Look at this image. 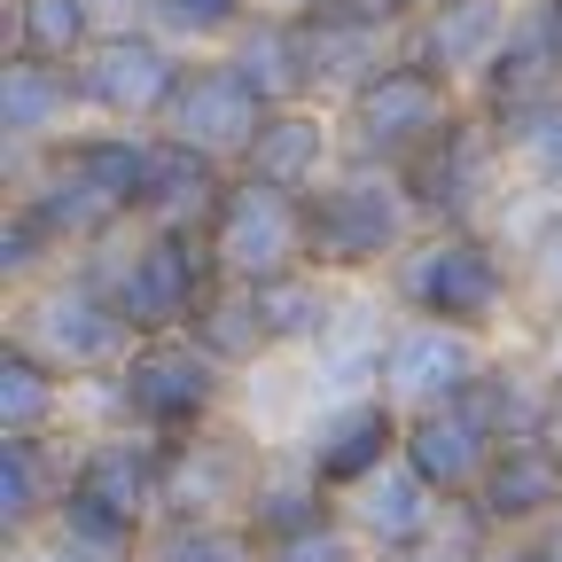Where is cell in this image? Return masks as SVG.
<instances>
[{"instance_id": "1", "label": "cell", "mask_w": 562, "mask_h": 562, "mask_svg": "<svg viewBox=\"0 0 562 562\" xmlns=\"http://www.w3.org/2000/svg\"><path fill=\"white\" fill-rule=\"evenodd\" d=\"M383 290L406 321H446L492 344L524 336V266L501 227H422L383 273Z\"/></svg>"}, {"instance_id": "2", "label": "cell", "mask_w": 562, "mask_h": 562, "mask_svg": "<svg viewBox=\"0 0 562 562\" xmlns=\"http://www.w3.org/2000/svg\"><path fill=\"white\" fill-rule=\"evenodd\" d=\"M235 398H243V375L220 368L188 328L140 336L117 375L79 383V438L87 430H149V438L180 446V438H203L220 422H235Z\"/></svg>"}, {"instance_id": "3", "label": "cell", "mask_w": 562, "mask_h": 562, "mask_svg": "<svg viewBox=\"0 0 562 562\" xmlns=\"http://www.w3.org/2000/svg\"><path fill=\"white\" fill-rule=\"evenodd\" d=\"M79 273L133 321V336H180L227 290V273H220L203 235H172V227H149V220H125L117 235H102L79 258Z\"/></svg>"}, {"instance_id": "4", "label": "cell", "mask_w": 562, "mask_h": 562, "mask_svg": "<svg viewBox=\"0 0 562 562\" xmlns=\"http://www.w3.org/2000/svg\"><path fill=\"white\" fill-rule=\"evenodd\" d=\"M414 235H422V211H414L406 180L383 172V165H344L305 195L313 266L336 273V281H383Z\"/></svg>"}, {"instance_id": "5", "label": "cell", "mask_w": 562, "mask_h": 562, "mask_svg": "<svg viewBox=\"0 0 562 562\" xmlns=\"http://www.w3.org/2000/svg\"><path fill=\"white\" fill-rule=\"evenodd\" d=\"M422 227H508L516 220V172H508V149H501V125H492L476 102L422 149L414 165H398Z\"/></svg>"}, {"instance_id": "6", "label": "cell", "mask_w": 562, "mask_h": 562, "mask_svg": "<svg viewBox=\"0 0 562 562\" xmlns=\"http://www.w3.org/2000/svg\"><path fill=\"white\" fill-rule=\"evenodd\" d=\"M461 110H469V94L446 79V70H430L422 55H391L351 102H336L344 165H383V172H398V165H414L422 149H430V140H438Z\"/></svg>"}, {"instance_id": "7", "label": "cell", "mask_w": 562, "mask_h": 562, "mask_svg": "<svg viewBox=\"0 0 562 562\" xmlns=\"http://www.w3.org/2000/svg\"><path fill=\"white\" fill-rule=\"evenodd\" d=\"M9 336L32 344L40 360L63 368L70 383H102V375H117V368L133 360V344H140L133 321L79 273V258H70L63 273H47V281H32V290L9 297Z\"/></svg>"}, {"instance_id": "8", "label": "cell", "mask_w": 562, "mask_h": 562, "mask_svg": "<svg viewBox=\"0 0 562 562\" xmlns=\"http://www.w3.org/2000/svg\"><path fill=\"white\" fill-rule=\"evenodd\" d=\"M188 47L165 40L157 24H110L87 55H79V94H87V117L102 125H140L157 133L180 79H188Z\"/></svg>"}, {"instance_id": "9", "label": "cell", "mask_w": 562, "mask_h": 562, "mask_svg": "<svg viewBox=\"0 0 562 562\" xmlns=\"http://www.w3.org/2000/svg\"><path fill=\"white\" fill-rule=\"evenodd\" d=\"M203 243H211V258H220V273L235 281V290L281 281V273L313 266V243H305V195L235 172V188H227V203H220V220L203 227Z\"/></svg>"}, {"instance_id": "10", "label": "cell", "mask_w": 562, "mask_h": 562, "mask_svg": "<svg viewBox=\"0 0 562 562\" xmlns=\"http://www.w3.org/2000/svg\"><path fill=\"white\" fill-rule=\"evenodd\" d=\"M492 360H501V344H492V336H469V328H446V321H406V313H398V328H391V344H383L375 391H383L398 414L461 406Z\"/></svg>"}, {"instance_id": "11", "label": "cell", "mask_w": 562, "mask_h": 562, "mask_svg": "<svg viewBox=\"0 0 562 562\" xmlns=\"http://www.w3.org/2000/svg\"><path fill=\"white\" fill-rule=\"evenodd\" d=\"M290 446L305 453V469H313V476L336 492V501H344V492H360L368 476H383V469L398 461V446H406V414H398L383 391H360V398H321Z\"/></svg>"}, {"instance_id": "12", "label": "cell", "mask_w": 562, "mask_h": 562, "mask_svg": "<svg viewBox=\"0 0 562 562\" xmlns=\"http://www.w3.org/2000/svg\"><path fill=\"white\" fill-rule=\"evenodd\" d=\"M266 110H273V102L243 79V70H235L220 47H211V55H195V63H188V79H180V94H172V110H165V125H157V133L188 140V149L220 157V165H243V149L258 140Z\"/></svg>"}, {"instance_id": "13", "label": "cell", "mask_w": 562, "mask_h": 562, "mask_svg": "<svg viewBox=\"0 0 562 562\" xmlns=\"http://www.w3.org/2000/svg\"><path fill=\"white\" fill-rule=\"evenodd\" d=\"M469 516H476L484 539H531V531L562 524V446L547 430L501 438V453H492Z\"/></svg>"}, {"instance_id": "14", "label": "cell", "mask_w": 562, "mask_h": 562, "mask_svg": "<svg viewBox=\"0 0 562 562\" xmlns=\"http://www.w3.org/2000/svg\"><path fill=\"white\" fill-rule=\"evenodd\" d=\"M165 484H172V446L149 430H87L70 453V492L102 501L125 524H165Z\"/></svg>"}, {"instance_id": "15", "label": "cell", "mask_w": 562, "mask_h": 562, "mask_svg": "<svg viewBox=\"0 0 562 562\" xmlns=\"http://www.w3.org/2000/svg\"><path fill=\"white\" fill-rule=\"evenodd\" d=\"M87 125V94H79V63H47V55H9L0 63V140L9 157L32 165L47 157L63 133Z\"/></svg>"}, {"instance_id": "16", "label": "cell", "mask_w": 562, "mask_h": 562, "mask_svg": "<svg viewBox=\"0 0 562 562\" xmlns=\"http://www.w3.org/2000/svg\"><path fill=\"white\" fill-rule=\"evenodd\" d=\"M243 180H266V188H290V195H313L328 172H344V125L328 102H281L266 110L258 140L235 165Z\"/></svg>"}, {"instance_id": "17", "label": "cell", "mask_w": 562, "mask_h": 562, "mask_svg": "<svg viewBox=\"0 0 562 562\" xmlns=\"http://www.w3.org/2000/svg\"><path fill=\"white\" fill-rule=\"evenodd\" d=\"M344 516L360 524V539L375 547V562H414V554H430V547L453 531V508H446L406 461H391V469L368 476L360 492H344Z\"/></svg>"}, {"instance_id": "18", "label": "cell", "mask_w": 562, "mask_h": 562, "mask_svg": "<svg viewBox=\"0 0 562 562\" xmlns=\"http://www.w3.org/2000/svg\"><path fill=\"white\" fill-rule=\"evenodd\" d=\"M508 40H516V0H438V9L406 32V55L446 70L461 94H476L484 70L508 55Z\"/></svg>"}, {"instance_id": "19", "label": "cell", "mask_w": 562, "mask_h": 562, "mask_svg": "<svg viewBox=\"0 0 562 562\" xmlns=\"http://www.w3.org/2000/svg\"><path fill=\"white\" fill-rule=\"evenodd\" d=\"M492 453H501V438H492V422H476L469 406H430V414H406V446L398 461L438 492L446 508H469L476 484L492 469Z\"/></svg>"}, {"instance_id": "20", "label": "cell", "mask_w": 562, "mask_h": 562, "mask_svg": "<svg viewBox=\"0 0 562 562\" xmlns=\"http://www.w3.org/2000/svg\"><path fill=\"white\" fill-rule=\"evenodd\" d=\"M79 438H0V539L24 547L55 524Z\"/></svg>"}, {"instance_id": "21", "label": "cell", "mask_w": 562, "mask_h": 562, "mask_svg": "<svg viewBox=\"0 0 562 562\" xmlns=\"http://www.w3.org/2000/svg\"><path fill=\"white\" fill-rule=\"evenodd\" d=\"M235 188V165L188 149V140L157 133V157H149V195H140V220L149 227H172V235H203L220 220V203Z\"/></svg>"}, {"instance_id": "22", "label": "cell", "mask_w": 562, "mask_h": 562, "mask_svg": "<svg viewBox=\"0 0 562 562\" xmlns=\"http://www.w3.org/2000/svg\"><path fill=\"white\" fill-rule=\"evenodd\" d=\"M0 438H79V383L0 336Z\"/></svg>"}, {"instance_id": "23", "label": "cell", "mask_w": 562, "mask_h": 562, "mask_svg": "<svg viewBox=\"0 0 562 562\" xmlns=\"http://www.w3.org/2000/svg\"><path fill=\"white\" fill-rule=\"evenodd\" d=\"M258 321H266V344H273V360H313L336 305H344V281L321 273V266H297V273H281V281H258Z\"/></svg>"}, {"instance_id": "24", "label": "cell", "mask_w": 562, "mask_h": 562, "mask_svg": "<svg viewBox=\"0 0 562 562\" xmlns=\"http://www.w3.org/2000/svg\"><path fill=\"white\" fill-rule=\"evenodd\" d=\"M243 79L281 110V102H313V63H305V32H297V16H281V9H258L227 47H220Z\"/></svg>"}, {"instance_id": "25", "label": "cell", "mask_w": 562, "mask_h": 562, "mask_svg": "<svg viewBox=\"0 0 562 562\" xmlns=\"http://www.w3.org/2000/svg\"><path fill=\"white\" fill-rule=\"evenodd\" d=\"M328 508H336V492L305 469V453H297V446H266V461H258V476H250V501H243L250 539L266 547V539L297 531V524H313V516H328Z\"/></svg>"}, {"instance_id": "26", "label": "cell", "mask_w": 562, "mask_h": 562, "mask_svg": "<svg viewBox=\"0 0 562 562\" xmlns=\"http://www.w3.org/2000/svg\"><path fill=\"white\" fill-rule=\"evenodd\" d=\"M0 24H9V55H47V63H79L110 32L94 0H0Z\"/></svg>"}, {"instance_id": "27", "label": "cell", "mask_w": 562, "mask_h": 562, "mask_svg": "<svg viewBox=\"0 0 562 562\" xmlns=\"http://www.w3.org/2000/svg\"><path fill=\"white\" fill-rule=\"evenodd\" d=\"M501 235L516 243V266H524V328L531 321H562V195L554 203L524 195Z\"/></svg>"}, {"instance_id": "28", "label": "cell", "mask_w": 562, "mask_h": 562, "mask_svg": "<svg viewBox=\"0 0 562 562\" xmlns=\"http://www.w3.org/2000/svg\"><path fill=\"white\" fill-rule=\"evenodd\" d=\"M501 149H508V172L531 203H554L562 195V94L501 117Z\"/></svg>"}, {"instance_id": "29", "label": "cell", "mask_w": 562, "mask_h": 562, "mask_svg": "<svg viewBox=\"0 0 562 562\" xmlns=\"http://www.w3.org/2000/svg\"><path fill=\"white\" fill-rule=\"evenodd\" d=\"M188 336H195L220 368H235V375H258V368L273 360L266 321H258V297H250V290H235V281H227V290L195 313V328H188Z\"/></svg>"}, {"instance_id": "30", "label": "cell", "mask_w": 562, "mask_h": 562, "mask_svg": "<svg viewBox=\"0 0 562 562\" xmlns=\"http://www.w3.org/2000/svg\"><path fill=\"white\" fill-rule=\"evenodd\" d=\"M140 562H258V539L235 516H165Z\"/></svg>"}, {"instance_id": "31", "label": "cell", "mask_w": 562, "mask_h": 562, "mask_svg": "<svg viewBox=\"0 0 562 562\" xmlns=\"http://www.w3.org/2000/svg\"><path fill=\"white\" fill-rule=\"evenodd\" d=\"M250 16H258V0H149V16H140V24H157L188 55H211V47H227Z\"/></svg>"}, {"instance_id": "32", "label": "cell", "mask_w": 562, "mask_h": 562, "mask_svg": "<svg viewBox=\"0 0 562 562\" xmlns=\"http://www.w3.org/2000/svg\"><path fill=\"white\" fill-rule=\"evenodd\" d=\"M258 562H375V547L360 539V524H351V516H344V501H336L328 516H313V524H297V531L266 539V547H258Z\"/></svg>"}, {"instance_id": "33", "label": "cell", "mask_w": 562, "mask_h": 562, "mask_svg": "<svg viewBox=\"0 0 562 562\" xmlns=\"http://www.w3.org/2000/svg\"><path fill=\"white\" fill-rule=\"evenodd\" d=\"M70 258H63V243L40 227V220H24V211L9 203V220H0V281H9V297L16 290H32V281H47V273H63Z\"/></svg>"}, {"instance_id": "34", "label": "cell", "mask_w": 562, "mask_h": 562, "mask_svg": "<svg viewBox=\"0 0 562 562\" xmlns=\"http://www.w3.org/2000/svg\"><path fill=\"white\" fill-rule=\"evenodd\" d=\"M484 562H562V524H547V531H531V539H492Z\"/></svg>"}, {"instance_id": "35", "label": "cell", "mask_w": 562, "mask_h": 562, "mask_svg": "<svg viewBox=\"0 0 562 562\" xmlns=\"http://www.w3.org/2000/svg\"><path fill=\"white\" fill-rule=\"evenodd\" d=\"M9 562H79V554H70V547H55V539L40 531V539H24V547H9Z\"/></svg>"}, {"instance_id": "36", "label": "cell", "mask_w": 562, "mask_h": 562, "mask_svg": "<svg viewBox=\"0 0 562 562\" xmlns=\"http://www.w3.org/2000/svg\"><path fill=\"white\" fill-rule=\"evenodd\" d=\"M375 9H383L391 24H406V32H414L422 16H430V9H438V0H375Z\"/></svg>"}, {"instance_id": "37", "label": "cell", "mask_w": 562, "mask_h": 562, "mask_svg": "<svg viewBox=\"0 0 562 562\" xmlns=\"http://www.w3.org/2000/svg\"><path fill=\"white\" fill-rule=\"evenodd\" d=\"M94 9H102L110 24H140V16H149V0H94Z\"/></svg>"}, {"instance_id": "38", "label": "cell", "mask_w": 562, "mask_h": 562, "mask_svg": "<svg viewBox=\"0 0 562 562\" xmlns=\"http://www.w3.org/2000/svg\"><path fill=\"white\" fill-rule=\"evenodd\" d=\"M547 438L562 446V383H554V398H547Z\"/></svg>"}]
</instances>
